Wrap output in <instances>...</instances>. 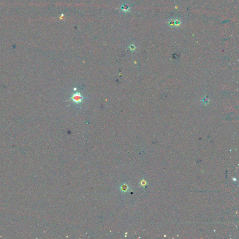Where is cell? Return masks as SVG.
Here are the masks:
<instances>
[{"label":"cell","instance_id":"1","mask_svg":"<svg viewBox=\"0 0 239 239\" xmlns=\"http://www.w3.org/2000/svg\"><path fill=\"white\" fill-rule=\"evenodd\" d=\"M122 10H124V11H127L128 10V7H126V6H122Z\"/></svg>","mask_w":239,"mask_h":239}]
</instances>
